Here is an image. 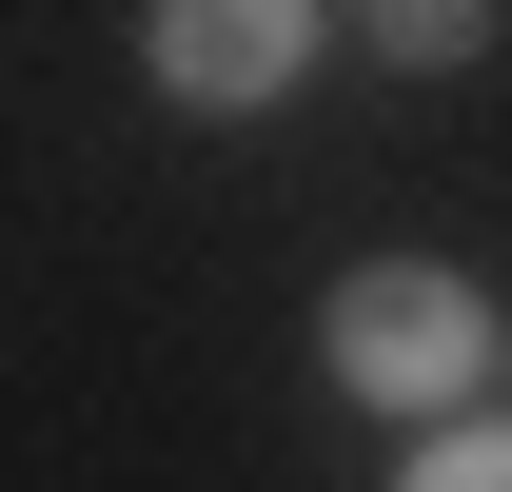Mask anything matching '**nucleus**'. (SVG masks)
<instances>
[{
	"label": "nucleus",
	"instance_id": "1",
	"mask_svg": "<svg viewBox=\"0 0 512 492\" xmlns=\"http://www.w3.org/2000/svg\"><path fill=\"white\" fill-rule=\"evenodd\" d=\"M316 355H335V394H355V414L453 433V414H473V374H512V335H493V296H473L453 256H355V276H335V315H316Z\"/></svg>",
	"mask_w": 512,
	"mask_h": 492
},
{
	"label": "nucleus",
	"instance_id": "2",
	"mask_svg": "<svg viewBox=\"0 0 512 492\" xmlns=\"http://www.w3.org/2000/svg\"><path fill=\"white\" fill-rule=\"evenodd\" d=\"M158 79H178L197 119H276L316 79V20L296 0H158Z\"/></svg>",
	"mask_w": 512,
	"mask_h": 492
},
{
	"label": "nucleus",
	"instance_id": "3",
	"mask_svg": "<svg viewBox=\"0 0 512 492\" xmlns=\"http://www.w3.org/2000/svg\"><path fill=\"white\" fill-rule=\"evenodd\" d=\"M375 60H394V79H453V60H493V20H473V0H394Z\"/></svg>",
	"mask_w": 512,
	"mask_h": 492
},
{
	"label": "nucleus",
	"instance_id": "4",
	"mask_svg": "<svg viewBox=\"0 0 512 492\" xmlns=\"http://www.w3.org/2000/svg\"><path fill=\"white\" fill-rule=\"evenodd\" d=\"M394 492H512V433H414V473Z\"/></svg>",
	"mask_w": 512,
	"mask_h": 492
}]
</instances>
